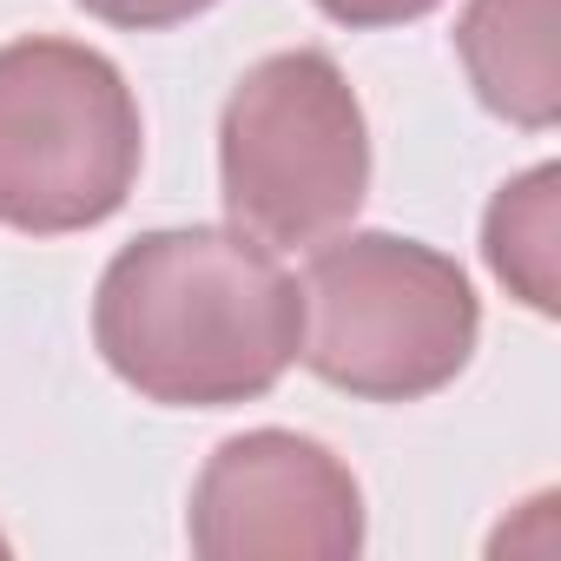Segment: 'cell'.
<instances>
[{
    "instance_id": "10",
    "label": "cell",
    "mask_w": 561,
    "mask_h": 561,
    "mask_svg": "<svg viewBox=\"0 0 561 561\" xmlns=\"http://www.w3.org/2000/svg\"><path fill=\"white\" fill-rule=\"evenodd\" d=\"M0 554H8V535H0Z\"/></svg>"
},
{
    "instance_id": "9",
    "label": "cell",
    "mask_w": 561,
    "mask_h": 561,
    "mask_svg": "<svg viewBox=\"0 0 561 561\" xmlns=\"http://www.w3.org/2000/svg\"><path fill=\"white\" fill-rule=\"evenodd\" d=\"M318 8L337 21V27H403V21H423L443 0H318Z\"/></svg>"
},
{
    "instance_id": "6",
    "label": "cell",
    "mask_w": 561,
    "mask_h": 561,
    "mask_svg": "<svg viewBox=\"0 0 561 561\" xmlns=\"http://www.w3.org/2000/svg\"><path fill=\"white\" fill-rule=\"evenodd\" d=\"M456 54L469 87L508 126L548 133L561 119V67H554V0H469L456 21Z\"/></svg>"
},
{
    "instance_id": "7",
    "label": "cell",
    "mask_w": 561,
    "mask_h": 561,
    "mask_svg": "<svg viewBox=\"0 0 561 561\" xmlns=\"http://www.w3.org/2000/svg\"><path fill=\"white\" fill-rule=\"evenodd\" d=\"M482 257L528 311H561V165H535L495 192L482 218Z\"/></svg>"
},
{
    "instance_id": "4",
    "label": "cell",
    "mask_w": 561,
    "mask_h": 561,
    "mask_svg": "<svg viewBox=\"0 0 561 561\" xmlns=\"http://www.w3.org/2000/svg\"><path fill=\"white\" fill-rule=\"evenodd\" d=\"M146 126L126 73L80 41L0 47V225L60 238L106 225L139 179Z\"/></svg>"
},
{
    "instance_id": "2",
    "label": "cell",
    "mask_w": 561,
    "mask_h": 561,
    "mask_svg": "<svg viewBox=\"0 0 561 561\" xmlns=\"http://www.w3.org/2000/svg\"><path fill=\"white\" fill-rule=\"evenodd\" d=\"M305 364L364 403H416L462 377L482 311L456 257L397 231L324 238L305 271Z\"/></svg>"
},
{
    "instance_id": "5",
    "label": "cell",
    "mask_w": 561,
    "mask_h": 561,
    "mask_svg": "<svg viewBox=\"0 0 561 561\" xmlns=\"http://www.w3.org/2000/svg\"><path fill=\"white\" fill-rule=\"evenodd\" d=\"M185 535L205 561H351L364 548V489L311 436L244 430L198 469Z\"/></svg>"
},
{
    "instance_id": "8",
    "label": "cell",
    "mask_w": 561,
    "mask_h": 561,
    "mask_svg": "<svg viewBox=\"0 0 561 561\" xmlns=\"http://www.w3.org/2000/svg\"><path fill=\"white\" fill-rule=\"evenodd\" d=\"M80 8H87L93 21H106V27H139V34H152V27H179V21L218 8V0H80Z\"/></svg>"
},
{
    "instance_id": "3",
    "label": "cell",
    "mask_w": 561,
    "mask_h": 561,
    "mask_svg": "<svg viewBox=\"0 0 561 561\" xmlns=\"http://www.w3.org/2000/svg\"><path fill=\"white\" fill-rule=\"evenodd\" d=\"M218 185L244 238L291 251L337 238L370 192V126L318 47L257 60L218 119Z\"/></svg>"
},
{
    "instance_id": "1",
    "label": "cell",
    "mask_w": 561,
    "mask_h": 561,
    "mask_svg": "<svg viewBox=\"0 0 561 561\" xmlns=\"http://www.w3.org/2000/svg\"><path fill=\"white\" fill-rule=\"evenodd\" d=\"M93 344L146 403L225 410L277 390L298 364L305 291L238 225L146 231L100 277Z\"/></svg>"
}]
</instances>
